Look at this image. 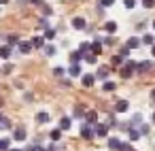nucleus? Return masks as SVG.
I'll return each instance as SVG.
<instances>
[{
  "instance_id": "6e6552de",
  "label": "nucleus",
  "mask_w": 155,
  "mask_h": 151,
  "mask_svg": "<svg viewBox=\"0 0 155 151\" xmlns=\"http://www.w3.org/2000/svg\"><path fill=\"white\" fill-rule=\"evenodd\" d=\"M125 47H127V49H138V47H140V39H138V36H132V39H127Z\"/></svg>"
},
{
  "instance_id": "a18cd8bd",
  "label": "nucleus",
  "mask_w": 155,
  "mask_h": 151,
  "mask_svg": "<svg viewBox=\"0 0 155 151\" xmlns=\"http://www.w3.org/2000/svg\"><path fill=\"white\" fill-rule=\"evenodd\" d=\"M151 55L155 58V43H153V47H151Z\"/></svg>"
},
{
  "instance_id": "de8ad7c7",
  "label": "nucleus",
  "mask_w": 155,
  "mask_h": 151,
  "mask_svg": "<svg viewBox=\"0 0 155 151\" xmlns=\"http://www.w3.org/2000/svg\"><path fill=\"white\" fill-rule=\"evenodd\" d=\"M7 2H9V0H0V5H7Z\"/></svg>"
},
{
  "instance_id": "4468645a",
  "label": "nucleus",
  "mask_w": 155,
  "mask_h": 151,
  "mask_svg": "<svg viewBox=\"0 0 155 151\" xmlns=\"http://www.w3.org/2000/svg\"><path fill=\"white\" fill-rule=\"evenodd\" d=\"M68 75H70V77H81V66H79V64H70Z\"/></svg>"
},
{
  "instance_id": "423d86ee",
  "label": "nucleus",
  "mask_w": 155,
  "mask_h": 151,
  "mask_svg": "<svg viewBox=\"0 0 155 151\" xmlns=\"http://www.w3.org/2000/svg\"><path fill=\"white\" fill-rule=\"evenodd\" d=\"M17 47H19V53H30V51H32L30 41H19V43H17Z\"/></svg>"
},
{
  "instance_id": "9d476101",
  "label": "nucleus",
  "mask_w": 155,
  "mask_h": 151,
  "mask_svg": "<svg viewBox=\"0 0 155 151\" xmlns=\"http://www.w3.org/2000/svg\"><path fill=\"white\" fill-rule=\"evenodd\" d=\"M13 138L15 140H26V128H15L13 130Z\"/></svg>"
},
{
  "instance_id": "5701e85b",
  "label": "nucleus",
  "mask_w": 155,
  "mask_h": 151,
  "mask_svg": "<svg viewBox=\"0 0 155 151\" xmlns=\"http://www.w3.org/2000/svg\"><path fill=\"white\" fill-rule=\"evenodd\" d=\"M83 115H85V109H83L81 104H77V106H74V111H72V117H77V119H79V117H83Z\"/></svg>"
},
{
  "instance_id": "8fccbe9b",
  "label": "nucleus",
  "mask_w": 155,
  "mask_h": 151,
  "mask_svg": "<svg viewBox=\"0 0 155 151\" xmlns=\"http://www.w3.org/2000/svg\"><path fill=\"white\" fill-rule=\"evenodd\" d=\"M153 123H155V113H153Z\"/></svg>"
},
{
  "instance_id": "2eb2a0df",
  "label": "nucleus",
  "mask_w": 155,
  "mask_h": 151,
  "mask_svg": "<svg viewBox=\"0 0 155 151\" xmlns=\"http://www.w3.org/2000/svg\"><path fill=\"white\" fill-rule=\"evenodd\" d=\"M81 81H83V85H85V87H91V85H94V81H96V77H94V75H83V77H81Z\"/></svg>"
},
{
  "instance_id": "412c9836",
  "label": "nucleus",
  "mask_w": 155,
  "mask_h": 151,
  "mask_svg": "<svg viewBox=\"0 0 155 151\" xmlns=\"http://www.w3.org/2000/svg\"><path fill=\"white\" fill-rule=\"evenodd\" d=\"M11 149V138H0V151H9Z\"/></svg>"
},
{
  "instance_id": "3c124183",
  "label": "nucleus",
  "mask_w": 155,
  "mask_h": 151,
  "mask_svg": "<svg viewBox=\"0 0 155 151\" xmlns=\"http://www.w3.org/2000/svg\"><path fill=\"white\" fill-rule=\"evenodd\" d=\"M0 119H2V113H0Z\"/></svg>"
},
{
  "instance_id": "20e7f679",
  "label": "nucleus",
  "mask_w": 155,
  "mask_h": 151,
  "mask_svg": "<svg viewBox=\"0 0 155 151\" xmlns=\"http://www.w3.org/2000/svg\"><path fill=\"white\" fill-rule=\"evenodd\" d=\"M94 134L96 136H106L108 134V126L106 123H94Z\"/></svg>"
},
{
  "instance_id": "a19ab883",
  "label": "nucleus",
  "mask_w": 155,
  "mask_h": 151,
  "mask_svg": "<svg viewBox=\"0 0 155 151\" xmlns=\"http://www.w3.org/2000/svg\"><path fill=\"white\" fill-rule=\"evenodd\" d=\"M142 5H144V7H147V9H151V7H153V5H155V0H142Z\"/></svg>"
},
{
  "instance_id": "4c0bfd02",
  "label": "nucleus",
  "mask_w": 155,
  "mask_h": 151,
  "mask_svg": "<svg viewBox=\"0 0 155 151\" xmlns=\"http://www.w3.org/2000/svg\"><path fill=\"white\" fill-rule=\"evenodd\" d=\"M123 5H125V9H134L136 7V0H123Z\"/></svg>"
},
{
  "instance_id": "37998d69",
  "label": "nucleus",
  "mask_w": 155,
  "mask_h": 151,
  "mask_svg": "<svg viewBox=\"0 0 155 151\" xmlns=\"http://www.w3.org/2000/svg\"><path fill=\"white\" fill-rule=\"evenodd\" d=\"M121 62H123L121 55H115V58H113V64H121Z\"/></svg>"
},
{
  "instance_id": "4be33fe9",
  "label": "nucleus",
  "mask_w": 155,
  "mask_h": 151,
  "mask_svg": "<svg viewBox=\"0 0 155 151\" xmlns=\"http://www.w3.org/2000/svg\"><path fill=\"white\" fill-rule=\"evenodd\" d=\"M104 30H106L108 34H115V32H117V24H115V22H106Z\"/></svg>"
},
{
  "instance_id": "ddd939ff",
  "label": "nucleus",
  "mask_w": 155,
  "mask_h": 151,
  "mask_svg": "<svg viewBox=\"0 0 155 151\" xmlns=\"http://www.w3.org/2000/svg\"><path fill=\"white\" fill-rule=\"evenodd\" d=\"M0 58H2V60H9L11 58V47L9 45H0Z\"/></svg>"
},
{
  "instance_id": "cd10ccee",
  "label": "nucleus",
  "mask_w": 155,
  "mask_h": 151,
  "mask_svg": "<svg viewBox=\"0 0 155 151\" xmlns=\"http://www.w3.org/2000/svg\"><path fill=\"white\" fill-rule=\"evenodd\" d=\"M138 138H140L138 128H130V140H138Z\"/></svg>"
},
{
  "instance_id": "9b49d317",
  "label": "nucleus",
  "mask_w": 155,
  "mask_h": 151,
  "mask_svg": "<svg viewBox=\"0 0 155 151\" xmlns=\"http://www.w3.org/2000/svg\"><path fill=\"white\" fill-rule=\"evenodd\" d=\"M30 45L36 47V49H43V47H45V39H43V36H34V39L30 41Z\"/></svg>"
},
{
  "instance_id": "603ef678",
  "label": "nucleus",
  "mask_w": 155,
  "mask_h": 151,
  "mask_svg": "<svg viewBox=\"0 0 155 151\" xmlns=\"http://www.w3.org/2000/svg\"><path fill=\"white\" fill-rule=\"evenodd\" d=\"M153 28H155V22H153Z\"/></svg>"
},
{
  "instance_id": "a211bd4d",
  "label": "nucleus",
  "mask_w": 155,
  "mask_h": 151,
  "mask_svg": "<svg viewBox=\"0 0 155 151\" xmlns=\"http://www.w3.org/2000/svg\"><path fill=\"white\" fill-rule=\"evenodd\" d=\"M140 123H142V115H140V113H136V115L132 117V123H130V128H138Z\"/></svg>"
},
{
  "instance_id": "7c9ffc66",
  "label": "nucleus",
  "mask_w": 155,
  "mask_h": 151,
  "mask_svg": "<svg viewBox=\"0 0 155 151\" xmlns=\"http://www.w3.org/2000/svg\"><path fill=\"white\" fill-rule=\"evenodd\" d=\"M140 43H144V45H153V43H155V39H153V36H151V34H144V36H142V41H140Z\"/></svg>"
},
{
  "instance_id": "79ce46f5",
  "label": "nucleus",
  "mask_w": 155,
  "mask_h": 151,
  "mask_svg": "<svg viewBox=\"0 0 155 151\" xmlns=\"http://www.w3.org/2000/svg\"><path fill=\"white\" fill-rule=\"evenodd\" d=\"M43 13H45V15H51V7H47V5H43Z\"/></svg>"
},
{
  "instance_id": "58836bf2",
  "label": "nucleus",
  "mask_w": 155,
  "mask_h": 151,
  "mask_svg": "<svg viewBox=\"0 0 155 151\" xmlns=\"http://www.w3.org/2000/svg\"><path fill=\"white\" fill-rule=\"evenodd\" d=\"M100 5H102V7H113L115 0H100Z\"/></svg>"
},
{
  "instance_id": "7ed1b4c3",
  "label": "nucleus",
  "mask_w": 155,
  "mask_h": 151,
  "mask_svg": "<svg viewBox=\"0 0 155 151\" xmlns=\"http://www.w3.org/2000/svg\"><path fill=\"white\" fill-rule=\"evenodd\" d=\"M153 70V64L149 62V60H144V62H136V72H151Z\"/></svg>"
},
{
  "instance_id": "09e8293b",
  "label": "nucleus",
  "mask_w": 155,
  "mask_h": 151,
  "mask_svg": "<svg viewBox=\"0 0 155 151\" xmlns=\"http://www.w3.org/2000/svg\"><path fill=\"white\" fill-rule=\"evenodd\" d=\"M9 151H21V149H9Z\"/></svg>"
},
{
  "instance_id": "c9c22d12",
  "label": "nucleus",
  "mask_w": 155,
  "mask_h": 151,
  "mask_svg": "<svg viewBox=\"0 0 155 151\" xmlns=\"http://www.w3.org/2000/svg\"><path fill=\"white\" fill-rule=\"evenodd\" d=\"M79 51L81 53H89V43H81L79 45Z\"/></svg>"
},
{
  "instance_id": "b1692460",
  "label": "nucleus",
  "mask_w": 155,
  "mask_h": 151,
  "mask_svg": "<svg viewBox=\"0 0 155 151\" xmlns=\"http://www.w3.org/2000/svg\"><path fill=\"white\" fill-rule=\"evenodd\" d=\"M81 58H83V53H81V51H72V53H70V62H72V64H79V60H81Z\"/></svg>"
},
{
  "instance_id": "f03ea898",
  "label": "nucleus",
  "mask_w": 155,
  "mask_h": 151,
  "mask_svg": "<svg viewBox=\"0 0 155 151\" xmlns=\"http://www.w3.org/2000/svg\"><path fill=\"white\" fill-rule=\"evenodd\" d=\"M81 136H83V138H87V140L96 138V134H94V126H89V123H83V126H81Z\"/></svg>"
},
{
  "instance_id": "39448f33",
  "label": "nucleus",
  "mask_w": 155,
  "mask_h": 151,
  "mask_svg": "<svg viewBox=\"0 0 155 151\" xmlns=\"http://www.w3.org/2000/svg\"><path fill=\"white\" fill-rule=\"evenodd\" d=\"M85 123H89V126H94V123H98V113L96 111H85Z\"/></svg>"
},
{
  "instance_id": "1a4fd4ad",
  "label": "nucleus",
  "mask_w": 155,
  "mask_h": 151,
  "mask_svg": "<svg viewBox=\"0 0 155 151\" xmlns=\"http://www.w3.org/2000/svg\"><path fill=\"white\" fill-rule=\"evenodd\" d=\"M127 109H130V102H127V100H119V102L115 104V111H117V113H125Z\"/></svg>"
},
{
  "instance_id": "ea45409f",
  "label": "nucleus",
  "mask_w": 155,
  "mask_h": 151,
  "mask_svg": "<svg viewBox=\"0 0 155 151\" xmlns=\"http://www.w3.org/2000/svg\"><path fill=\"white\" fill-rule=\"evenodd\" d=\"M53 75H55V77H62V75H64V68H60V66L53 68Z\"/></svg>"
},
{
  "instance_id": "bb28decb",
  "label": "nucleus",
  "mask_w": 155,
  "mask_h": 151,
  "mask_svg": "<svg viewBox=\"0 0 155 151\" xmlns=\"http://www.w3.org/2000/svg\"><path fill=\"white\" fill-rule=\"evenodd\" d=\"M43 39H47V41H53V39H55V30H53V28H47Z\"/></svg>"
},
{
  "instance_id": "c03bdc74",
  "label": "nucleus",
  "mask_w": 155,
  "mask_h": 151,
  "mask_svg": "<svg viewBox=\"0 0 155 151\" xmlns=\"http://www.w3.org/2000/svg\"><path fill=\"white\" fill-rule=\"evenodd\" d=\"M45 151H58V145H55V143H53V145H49V147H47V149H45Z\"/></svg>"
},
{
  "instance_id": "f3484780",
  "label": "nucleus",
  "mask_w": 155,
  "mask_h": 151,
  "mask_svg": "<svg viewBox=\"0 0 155 151\" xmlns=\"http://www.w3.org/2000/svg\"><path fill=\"white\" fill-rule=\"evenodd\" d=\"M47 121H49V113L41 111V113L36 115V123H47Z\"/></svg>"
},
{
  "instance_id": "49530a36",
  "label": "nucleus",
  "mask_w": 155,
  "mask_h": 151,
  "mask_svg": "<svg viewBox=\"0 0 155 151\" xmlns=\"http://www.w3.org/2000/svg\"><path fill=\"white\" fill-rule=\"evenodd\" d=\"M151 98H153V100H155V89H153V92H151Z\"/></svg>"
},
{
  "instance_id": "f8f14e48",
  "label": "nucleus",
  "mask_w": 155,
  "mask_h": 151,
  "mask_svg": "<svg viewBox=\"0 0 155 151\" xmlns=\"http://www.w3.org/2000/svg\"><path fill=\"white\" fill-rule=\"evenodd\" d=\"M89 53H94V55H98V53H102V43H100V41H96V43H91V45H89Z\"/></svg>"
},
{
  "instance_id": "c85d7f7f",
  "label": "nucleus",
  "mask_w": 155,
  "mask_h": 151,
  "mask_svg": "<svg viewBox=\"0 0 155 151\" xmlns=\"http://www.w3.org/2000/svg\"><path fill=\"white\" fill-rule=\"evenodd\" d=\"M83 60H85L87 64H96V55H94V53H83Z\"/></svg>"
},
{
  "instance_id": "2f4dec72",
  "label": "nucleus",
  "mask_w": 155,
  "mask_h": 151,
  "mask_svg": "<svg viewBox=\"0 0 155 151\" xmlns=\"http://www.w3.org/2000/svg\"><path fill=\"white\" fill-rule=\"evenodd\" d=\"M38 28H41V30H47V28H49V22H47V17L38 19Z\"/></svg>"
},
{
  "instance_id": "473e14b6",
  "label": "nucleus",
  "mask_w": 155,
  "mask_h": 151,
  "mask_svg": "<svg viewBox=\"0 0 155 151\" xmlns=\"http://www.w3.org/2000/svg\"><path fill=\"white\" fill-rule=\"evenodd\" d=\"M7 43H9V47H11V45H17V43H19V39H17V34H11V36L7 39Z\"/></svg>"
},
{
  "instance_id": "f704fd0d",
  "label": "nucleus",
  "mask_w": 155,
  "mask_h": 151,
  "mask_svg": "<svg viewBox=\"0 0 155 151\" xmlns=\"http://www.w3.org/2000/svg\"><path fill=\"white\" fill-rule=\"evenodd\" d=\"M119 151H134V147H132L130 143H121V145H119Z\"/></svg>"
},
{
  "instance_id": "aec40b11",
  "label": "nucleus",
  "mask_w": 155,
  "mask_h": 151,
  "mask_svg": "<svg viewBox=\"0 0 155 151\" xmlns=\"http://www.w3.org/2000/svg\"><path fill=\"white\" fill-rule=\"evenodd\" d=\"M49 138H51L53 143H58V140L62 138V130H60V128H55V130H51V134H49Z\"/></svg>"
},
{
  "instance_id": "e433bc0d",
  "label": "nucleus",
  "mask_w": 155,
  "mask_h": 151,
  "mask_svg": "<svg viewBox=\"0 0 155 151\" xmlns=\"http://www.w3.org/2000/svg\"><path fill=\"white\" fill-rule=\"evenodd\" d=\"M119 55H121L123 60H127V55H130V49H127V47H121V51H119Z\"/></svg>"
},
{
  "instance_id": "393cba45",
  "label": "nucleus",
  "mask_w": 155,
  "mask_h": 151,
  "mask_svg": "<svg viewBox=\"0 0 155 151\" xmlns=\"http://www.w3.org/2000/svg\"><path fill=\"white\" fill-rule=\"evenodd\" d=\"M102 89H104V92H115V89H117V85H115L113 81H104V85H102Z\"/></svg>"
},
{
  "instance_id": "dca6fc26",
  "label": "nucleus",
  "mask_w": 155,
  "mask_h": 151,
  "mask_svg": "<svg viewBox=\"0 0 155 151\" xmlns=\"http://www.w3.org/2000/svg\"><path fill=\"white\" fill-rule=\"evenodd\" d=\"M108 72H110L108 68H100V70H98L94 77H96V79H102V81H106V79H108Z\"/></svg>"
},
{
  "instance_id": "72a5a7b5",
  "label": "nucleus",
  "mask_w": 155,
  "mask_h": 151,
  "mask_svg": "<svg viewBox=\"0 0 155 151\" xmlns=\"http://www.w3.org/2000/svg\"><path fill=\"white\" fill-rule=\"evenodd\" d=\"M45 53H47L49 58H51V55H55V47H53V45H45Z\"/></svg>"
},
{
  "instance_id": "c756f323",
  "label": "nucleus",
  "mask_w": 155,
  "mask_h": 151,
  "mask_svg": "<svg viewBox=\"0 0 155 151\" xmlns=\"http://www.w3.org/2000/svg\"><path fill=\"white\" fill-rule=\"evenodd\" d=\"M119 145H121L119 138H108V147H110V149H119Z\"/></svg>"
},
{
  "instance_id": "a878e982",
  "label": "nucleus",
  "mask_w": 155,
  "mask_h": 151,
  "mask_svg": "<svg viewBox=\"0 0 155 151\" xmlns=\"http://www.w3.org/2000/svg\"><path fill=\"white\" fill-rule=\"evenodd\" d=\"M13 126H11V121L7 119V117H2V119H0V130H11Z\"/></svg>"
},
{
  "instance_id": "0eeeda50",
  "label": "nucleus",
  "mask_w": 155,
  "mask_h": 151,
  "mask_svg": "<svg viewBox=\"0 0 155 151\" xmlns=\"http://www.w3.org/2000/svg\"><path fill=\"white\" fill-rule=\"evenodd\" d=\"M85 26H87V24H85L83 17H74V19H72V28H74V30H85Z\"/></svg>"
},
{
  "instance_id": "6ab92c4d",
  "label": "nucleus",
  "mask_w": 155,
  "mask_h": 151,
  "mask_svg": "<svg viewBox=\"0 0 155 151\" xmlns=\"http://www.w3.org/2000/svg\"><path fill=\"white\" fill-rule=\"evenodd\" d=\"M70 126H72L70 117H62V119H60V130H68Z\"/></svg>"
},
{
  "instance_id": "f257e3e1",
  "label": "nucleus",
  "mask_w": 155,
  "mask_h": 151,
  "mask_svg": "<svg viewBox=\"0 0 155 151\" xmlns=\"http://www.w3.org/2000/svg\"><path fill=\"white\" fill-rule=\"evenodd\" d=\"M134 70H136V62H132V60H127V62L123 64V68H121L119 72H121V77H123V79H130V77L134 75Z\"/></svg>"
}]
</instances>
